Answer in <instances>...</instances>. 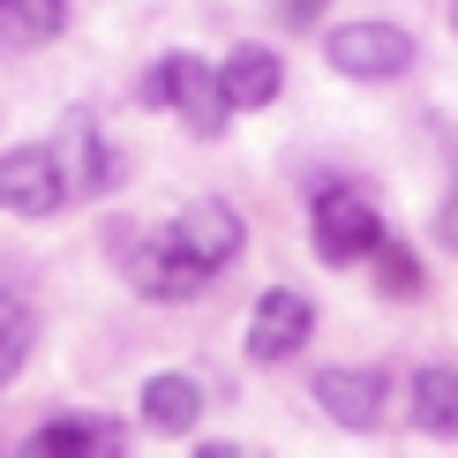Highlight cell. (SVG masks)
<instances>
[{
	"instance_id": "11",
	"label": "cell",
	"mask_w": 458,
	"mask_h": 458,
	"mask_svg": "<svg viewBox=\"0 0 458 458\" xmlns=\"http://www.w3.org/2000/svg\"><path fill=\"white\" fill-rule=\"evenodd\" d=\"M413 428L421 436H458V369H421L413 376Z\"/></svg>"
},
{
	"instance_id": "14",
	"label": "cell",
	"mask_w": 458,
	"mask_h": 458,
	"mask_svg": "<svg viewBox=\"0 0 458 458\" xmlns=\"http://www.w3.org/2000/svg\"><path fill=\"white\" fill-rule=\"evenodd\" d=\"M376 285H384V293H398V301L421 293V263H413L398 241H376Z\"/></svg>"
},
{
	"instance_id": "7",
	"label": "cell",
	"mask_w": 458,
	"mask_h": 458,
	"mask_svg": "<svg viewBox=\"0 0 458 458\" xmlns=\"http://www.w3.org/2000/svg\"><path fill=\"white\" fill-rule=\"evenodd\" d=\"M128 278H136V293H150V301H196L203 285H211V271H203L174 233L143 241L136 256H128Z\"/></svg>"
},
{
	"instance_id": "18",
	"label": "cell",
	"mask_w": 458,
	"mask_h": 458,
	"mask_svg": "<svg viewBox=\"0 0 458 458\" xmlns=\"http://www.w3.org/2000/svg\"><path fill=\"white\" fill-rule=\"evenodd\" d=\"M451 30H458V0H451Z\"/></svg>"
},
{
	"instance_id": "4",
	"label": "cell",
	"mask_w": 458,
	"mask_h": 458,
	"mask_svg": "<svg viewBox=\"0 0 458 458\" xmlns=\"http://www.w3.org/2000/svg\"><path fill=\"white\" fill-rule=\"evenodd\" d=\"M61 196H68V174H61V158L53 150H8L0 158V211H15V218H46V211H61Z\"/></svg>"
},
{
	"instance_id": "10",
	"label": "cell",
	"mask_w": 458,
	"mask_h": 458,
	"mask_svg": "<svg viewBox=\"0 0 458 458\" xmlns=\"http://www.w3.org/2000/svg\"><path fill=\"white\" fill-rule=\"evenodd\" d=\"M196 413H203V391H196V376H150L143 384V428H158V436H188L196 428Z\"/></svg>"
},
{
	"instance_id": "12",
	"label": "cell",
	"mask_w": 458,
	"mask_h": 458,
	"mask_svg": "<svg viewBox=\"0 0 458 458\" xmlns=\"http://www.w3.org/2000/svg\"><path fill=\"white\" fill-rule=\"evenodd\" d=\"M68 23V0H0V46H46Z\"/></svg>"
},
{
	"instance_id": "16",
	"label": "cell",
	"mask_w": 458,
	"mask_h": 458,
	"mask_svg": "<svg viewBox=\"0 0 458 458\" xmlns=\"http://www.w3.org/2000/svg\"><path fill=\"white\" fill-rule=\"evenodd\" d=\"M436 241H444V248H458V181H451V196L436 203Z\"/></svg>"
},
{
	"instance_id": "2",
	"label": "cell",
	"mask_w": 458,
	"mask_h": 458,
	"mask_svg": "<svg viewBox=\"0 0 458 458\" xmlns=\"http://www.w3.org/2000/svg\"><path fill=\"white\" fill-rule=\"evenodd\" d=\"M323 53H331V68L353 75V83H384V75L413 68V38L398 23H338L323 38Z\"/></svg>"
},
{
	"instance_id": "1",
	"label": "cell",
	"mask_w": 458,
	"mask_h": 458,
	"mask_svg": "<svg viewBox=\"0 0 458 458\" xmlns=\"http://www.w3.org/2000/svg\"><path fill=\"white\" fill-rule=\"evenodd\" d=\"M143 106L181 113L196 136H218L225 113H233V98H225V83H218V68H203L196 53H165V61L143 75Z\"/></svg>"
},
{
	"instance_id": "15",
	"label": "cell",
	"mask_w": 458,
	"mask_h": 458,
	"mask_svg": "<svg viewBox=\"0 0 458 458\" xmlns=\"http://www.w3.org/2000/svg\"><path fill=\"white\" fill-rule=\"evenodd\" d=\"M30 444L38 451H90V444H113V428L106 421H46Z\"/></svg>"
},
{
	"instance_id": "5",
	"label": "cell",
	"mask_w": 458,
	"mask_h": 458,
	"mask_svg": "<svg viewBox=\"0 0 458 458\" xmlns=\"http://www.w3.org/2000/svg\"><path fill=\"white\" fill-rule=\"evenodd\" d=\"M316 331V309L293 293V285H271V293L248 309V360H293Z\"/></svg>"
},
{
	"instance_id": "9",
	"label": "cell",
	"mask_w": 458,
	"mask_h": 458,
	"mask_svg": "<svg viewBox=\"0 0 458 458\" xmlns=\"http://www.w3.org/2000/svg\"><path fill=\"white\" fill-rule=\"evenodd\" d=\"M218 83H225V98H233V113H263L285 90V68H278V53H263V46H241L233 61L218 68Z\"/></svg>"
},
{
	"instance_id": "3",
	"label": "cell",
	"mask_w": 458,
	"mask_h": 458,
	"mask_svg": "<svg viewBox=\"0 0 458 458\" xmlns=\"http://www.w3.org/2000/svg\"><path fill=\"white\" fill-rule=\"evenodd\" d=\"M309 233H316L323 263H360V256H376V241H384V218H376V203L353 196V188H323Z\"/></svg>"
},
{
	"instance_id": "8",
	"label": "cell",
	"mask_w": 458,
	"mask_h": 458,
	"mask_svg": "<svg viewBox=\"0 0 458 458\" xmlns=\"http://www.w3.org/2000/svg\"><path fill=\"white\" fill-rule=\"evenodd\" d=\"M165 233H174V241H181L211 278L241 256V241H248V233H241V218H233V203H188V211L165 225Z\"/></svg>"
},
{
	"instance_id": "13",
	"label": "cell",
	"mask_w": 458,
	"mask_h": 458,
	"mask_svg": "<svg viewBox=\"0 0 458 458\" xmlns=\"http://www.w3.org/2000/svg\"><path fill=\"white\" fill-rule=\"evenodd\" d=\"M30 338H38L30 309H23L15 293H0V384H8V376H23V360H30Z\"/></svg>"
},
{
	"instance_id": "6",
	"label": "cell",
	"mask_w": 458,
	"mask_h": 458,
	"mask_svg": "<svg viewBox=\"0 0 458 458\" xmlns=\"http://www.w3.org/2000/svg\"><path fill=\"white\" fill-rule=\"evenodd\" d=\"M384 398H391L384 369H323L316 376V406L331 413L338 428H353V436H369L376 421H384Z\"/></svg>"
},
{
	"instance_id": "17",
	"label": "cell",
	"mask_w": 458,
	"mask_h": 458,
	"mask_svg": "<svg viewBox=\"0 0 458 458\" xmlns=\"http://www.w3.org/2000/svg\"><path fill=\"white\" fill-rule=\"evenodd\" d=\"M323 15V0H285V23H316Z\"/></svg>"
}]
</instances>
